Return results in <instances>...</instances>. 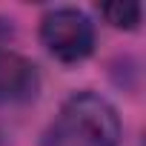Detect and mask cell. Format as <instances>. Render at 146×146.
<instances>
[{
	"mask_svg": "<svg viewBox=\"0 0 146 146\" xmlns=\"http://www.w3.org/2000/svg\"><path fill=\"white\" fill-rule=\"evenodd\" d=\"M37 66L9 49H0V103H23L37 95Z\"/></svg>",
	"mask_w": 146,
	"mask_h": 146,
	"instance_id": "cell-3",
	"label": "cell"
},
{
	"mask_svg": "<svg viewBox=\"0 0 146 146\" xmlns=\"http://www.w3.org/2000/svg\"><path fill=\"white\" fill-rule=\"evenodd\" d=\"M140 3H106L100 6V15L106 17V23H112L115 29H137L140 23Z\"/></svg>",
	"mask_w": 146,
	"mask_h": 146,
	"instance_id": "cell-4",
	"label": "cell"
},
{
	"mask_svg": "<svg viewBox=\"0 0 146 146\" xmlns=\"http://www.w3.org/2000/svg\"><path fill=\"white\" fill-rule=\"evenodd\" d=\"M40 40L57 60L78 63V60L89 57L95 49V26L80 9L60 6V9H52L43 15Z\"/></svg>",
	"mask_w": 146,
	"mask_h": 146,
	"instance_id": "cell-2",
	"label": "cell"
},
{
	"mask_svg": "<svg viewBox=\"0 0 146 146\" xmlns=\"http://www.w3.org/2000/svg\"><path fill=\"white\" fill-rule=\"evenodd\" d=\"M120 117L115 106L95 95H72L43 135V146H120Z\"/></svg>",
	"mask_w": 146,
	"mask_h": 146,
	"instance_id": "cell-1",
	"label": "cell"
}]
</instances>
